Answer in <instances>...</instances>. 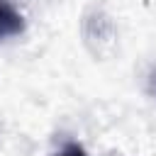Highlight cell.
<instances>
[{
	"label": "cell",
	"instance_id": "1",
	"mask_svg": "<svg viewBox=\"0 0 156 156\" xmlns=\"http://www.w3.org/2000/svg\"><path fill=\"white\" fill-rule=\"evenodd\" d=\"M24 29V17L15 10L10 0H0V39L17 37Z\"/></svg>",
	"mask_w": 156,
	"mask_h": 156
},
{
	"label": "cell",
	"instance_id": "2",
	"mask_svg": "<svg viewBox=\"0 0 156 156\" xmlns=\"http://www.w3.org/2000/svg\"><path fill=\"white\" fill-rule=\"evenodd\" d=\"M56 156H88V154H85V149H83L80 144H68V146H63Z\"/></svg>",
	"mask_w": 156,
	"mask_h": 156
},
{
	"label": "cell",
	"instance_id": "3",
	"mask_svg": "<svg viewBox=\"0 0 156 156\" xmlns=\"http://www.w3.org/2000/svg\"><path fill=\"white\" fill-rule=\"evenodd\" d=\"M146 90H149V95H156V68H151V73L146 78Z\"/></svg>",
	"mask_w": 156,
	"mask_h": 156
}]
</instances>
